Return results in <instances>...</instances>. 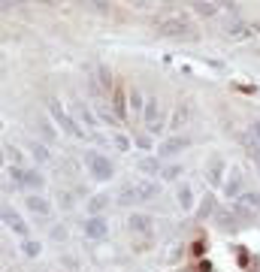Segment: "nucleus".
Here are the masks:
<instances>
[{"instance_id":"f257e3e1","label":"nucleus","mask_w":260,"mask_h":272,"mask_svg":"<svg viewBox=\"0 0 260 272\" xmlns=\"http://www.w3.org/2000/svg\"><path fill=\"white\" fill-rule=\"evenodd\" d=\"M154 30H158L161 36H190L194 25H190L185 15H164L161 22L154 25Z\"/></svg>"},{"instance_id":"f03ea898","label":"nucleus","mask_w":260,"mask_h":272,"mask_svg":"<svg viewBox=\"0 0 260 272\" xmlns=\"http://www.w3.org/2000/svg\"><path fill=\"white\" fill-rule=\"evenodd\" d=\"M85 163H88V173L97 178V181H109L115 175V167H112V160L106 154H100V151H85Z\"/></svg>"},{"instance_id":"7ed1b4c3","label":"nucleus","mask_w":260,"mask_h":272,"mask_svg":"<svg viewBox=\"0 0 260 272\" xmlns=\"http://www.w3.org/2000/svg\"><path fill=\"white\" fill-rule=\"evenodd\" d=\"M48 115L51 118H55L58 124H61V130L64 133H70V136H76V139H82V127L70 118V115H67V109L58 103V100H48Z\"/></svg>"},{"instance_id":"20e7f679","label":"nucleus","mask_w":260,"mask_h":272,"mask_svg":"<svg viewBox=\"0 0 260 272\" xmlns=\"http://www.w3.org/2000/svg\"><path fill=\"white\" fill-rule=\"evenodd\" d=\"M82 233H85V239H94V242H100V239H106L109 236V221L103 215H97V218H88V221L82 224Z\"/></svg>"},{"instance_id":"39448f33","label":"nucleus","mask_w":260,"mask_h":272,"mask_svg":"<svg viewBox=\"0 0 260 272\" xmlns=\"http://www.w3.org/2000/svg\"><path fill=\"white\" fill-rule=\"evenodd\" d=\"M24 209L30 212V215H40V218H48L51 215V203L46 197H40V194H30L27 199H24Z\"/></svg>"},{"instance_id":"423d86ee","label":"nucleus","mask_w":260,"mask_h":272,"mask_svg":"<svg viewBox=\"0 0 260 272\" xmlns=\"http://www.w3.org/2000/svg\"><path fill=\"white\" fill-rule=\"evenodd\" d=\"M3 224H6V227H9L12 233H19V236H24V239H27V230H30V227L24 224V218H22L19 212H12L9 206L3 209Z\"/></svg>"},{"instance_id":"0eeeda50","label":"nucleus","mask_w":260,"mask_h":272,"mask_svg":"<svg viewBox=\"0 0 260 272\" xmlns=\"http://www.w3.org/2000/svg\"><path fill=\"white\" fill-rule=\"evenodd\" d=\"M133 188H136V194H140V203H148V199H154L161 194V185H158V181H151V178L133 181Z\"/></svg>"},{"instance_id":"6e6552de","label":"nucleus","mask_w":260,"mask_h":272,"mask_svg":"<svg viewBox=\"0 0 260 272\" xmlns=\"http://www.w3.org/2000/svg\"><path fill=\"white\" fill-rule=\"evenodd\" d=\"M188 145H190V139L188 136H172V139H166V142H161L158 145V154H179V151H185L188 148Z\"/></svg>"},{"instance_id":"1a4fd4ad","label":"nucleus","mask_w":260,"mask_h":272,"mask_svg":"<svg viewBox=\"0 0 260 272\" xmlns=\"http://www.w3.org/2000/svg\"><path fill=\"white\" fill-rule=\"evenodd\" d=\"M151 215H142V212H133L130 218H127V227H130V233H151Z\"/></svg>"},{"instance_id":"9d476101","label":"nucleus","mask_w":260,"mask_h":272,"mask_svg":"<svg viewBox=\"0 0 260 272\" xmlns=\"http://www.w3.org/2000/svg\"><path fill=\"white\" fill-rule=\"evenodd\" d=\"M145 124H148V130L151 133H158L161 130V118H158V97H148L145 100Z\"/></svg>"},{"instance_id":"9b49d317","label":"nucleus","mask_w":260,"mask_h":272,"mask_svg":"<svg viewBox=\"0 0 260 272\" xmlns=\"http://www.w3.org/2000/svg\"><path fill=\"white\" fill-rule=\"evenodd\" d=\"M206 178H209V185H224V157H212L209 160V170H206Z\"/></svg>"},{"instance_id":"f8f14e48","label":"nucleus","mask_w":260,"mask_h":272,"mask_svg":"<svg viewBox=\"0 0 260 272\" xmlns=\"http://www.w3.org/2000/svg\"><path fill=\"white\" fill-rule=\"evenodd\" d=\"M176 199H179L182 212H190V209H194V191H190V185H179V191H176Z\"/></svg>"},{"instance_id":"ddd939ff","label":"nucleus","mask_w":260,"mask_h":272,"mask_svg":"<svg viewBox=\"0 0 260 272\" xmlns=\"http://www.w3.org/2000/svg\"><path fill=\"white\" fill-rule=\"evenodd\" d=\"M136 167H140V173H145V175H161V173H164L161 160L154 157V154H151V157H142L140 163H136Z\"/></svg>"},{"instance_id":"4468645a","label":"nucleus","mask_w":260,"mask_h":272,"mask_svg":"<svg viewBox=\"0 0 260 272\" xmlns=\"http://www.w3.org/2000/svg\"><path fill=\"white\" fill-rule=\"evenodd\" d=\"M212 215H215V197L206 194L203 203H200V209H197V221H206V218H212Z\"/></svg>"},{"instance_id":"2eb2a0df","label":"nucleus","mask_w":260,"mask_h":272,"mask_svg":"<svg viewBox=\"0 0 260 272\" xmlns=\"http://www.w3.org/2000/svg\"><path fill=\"white\" fill-rule=\"evenodd\" d=\"M233 215L239 218V221H245V224H254V218H257V212H251L242 199H236V203H233Z\"/></svg>"},{"instance_id":"dca6fc26","label":"nucleus","mask_w":260,"mask_h":272,"mask_svg":"<svg viewBox=\"0 0 260 272\" xmlns=\"http://www.w3.org/2000/svg\"><path fill=\"white\" fill-rule=\"evenodd\" d=\"M106 206H109V197H106V194H97V197L88 199V212H91V218L103 215V209H106Z\"/></svg>"},{"instance_id":"f3484780","label":"nucleus","mask_w":260,"mask_h":272,"mask_svg":"<svg viewBox=\"0 0 260 272\" xmlns=\"http://www.w3.org/2000/svg\"><path fill=\"white\" fill-rule=\"evenodd\" d=\"M118 203H121V206H136V203H140L136 188H133V185H124V188H121V194H118Z\"/></svg>"},{"instance_id":"a211bd4d","label":"nucleus","mask_w":260,"mask_h":272,"mask_svg":"<svg viewBox=\"0 0 260 272\" xmlns=\"http://www.w3.org/2000/svg\"><path fill=\"white\" fill-rule=\"evenodd\" d=\"M43 185H46V178H43L37 170H27V175H24V188H30V191H43Z\"/></svg>"},{"instance_id":"6ab92c4d","label":"nucleus","mask_w":260,"mask_h":272,"mask_svg":"<svg viewBox=\"0 0 260 272\" xmlns=\"http://www.w3.org/2000/svg\"><path fill=\"white\" fill-rule=\"evenodd\" d=\"M190 6H194L197 15H206V18L218 12V3H212V0H197V3H190Z\"/></svg>"},{"instance_id":"aec40b11","label":"nucleus","mask_w":260,"mask_h":272,"mask_svg":"<svg viewBox=\"0 0 260 272\" xmlns=\"http://www.w3.org/2000/svg\"><path fill=\"white\" fill-rule=\"evenodd\" d=\"M22 254H24V257H40V254H43V245H40L37 239H24V242H22Z\"/></svg>"},{"instance_id":"412c9836","label":"nucleus","mask_w":260,"mask_h":272,"mask_svg":"<svg viewBox=\"0 0 260 272\" xmlns=\"http://www.w3.org/2000/svg\"><path fill=\"white\" fill-rule=\"evenodd\" d=\"M248 33H257V27H248V25H233V27H227V36H233V40L248 36Z\"/></svg>"},{"instance_id":"4be33fe9","label":"nucleus","mask_w":260,"mask_h":272,"mask_svg":"<svg viewBox=\"0 0 260 272\" xmlns=\"http://www.w3.org/2000/svg\"><path fill=\"white\" fill-rule=\"evenodd\" d=\"M6 175L15 181V185H22V188H24V175H27V170H22V167H12V163H9V167H6Z\"/></svg>"},{"instance_id":"5701e85b","label":"nucleus","mask_w":260,"mask_h":272,"mask_svg":"<svg viewBox=\"0 0 260 272\" xmlns=\"http://www.w3.org/2000/svg\"><path fill=\"white\" fill-rule=\"evenodd\" d=\"M182 173H185V170L179 167V163H169V167H164V173H161V178H164V181H176V178H179Z\"/></svg>"},{"instance_id":"b1692460","label":"nucleus","mask_w":260,"mask_h":272,"mask_svg":"<svg viewBox=\"0 0 260 272\" xmlns=\"http://www.w3.org/2000/svg\"><path fill=\"white\" fill-rule=\"evenodd\" d=\"M239 188H242V175H239V173H233L230 181H224V191H227V197H236Z\"/></svg>"},{"instance_id":"393cba45","label":"nucleus","mask_w":260,"mask_h":272,"mask_svg":"<svg viewBox=\"0 0 260 272\" xmlns=\"http://www.w3.org/2000/svg\"><path fill=\"white\" fill-rule=\"evenodd\" d=\"M127 100H130V109H133V112H145V100H142V94H140L136 88L130 91V97H127Z\"/></svg>"},{"instance_id":"a878e982","label":"nucleus","mask_w":260,"mask_h":272,"mask_svg":"<svg viewBox=\"0 0 260 272\" xmlns=\"http://www.w3.org/2000/svg\"><path fill=\"white\" fill-rule=\"evenodd\" d=\"M239 199H242V203H245L251 212H257V215H260V194H242Z\"/></svg>"},{"instance_id":"bb28decb","label":"nucleus","mask_w":260,"mask_h":272,"mask_svg":"<svg viewBox=\"0 0 260 272\" xmlns=\"http://www.w3.org/2000/svg\"><path fill=\"white\" fill-rule=\"evenodd\" d=\"M215 221L221 227H236V215L233 212H215Z\"/></svg>"},{"instance_id":"cd10ccee","label":"nucleus","mask_w":260,"mask_h":272,"mask_svg":"<svg viewBox=\"0 0 260 272\" xmlns=\"http://www.w3.org/2000/svg\"><path fill=\"white\" fill-rule=\"evenodd\" d=\"M97 76H100L97 82H100V88H103V91H109V88H112V73H109L106 67H100V70H97Z\"/></svg>"},{"instance_id":"c85d7f7f","label":"nucleus","mask_w":260,"mask_h":272,"mask_svg":"<svg viewBox=\"0 0 260 272\" xmlns=\"http://www.w3.org/2000/svg\"><path fill=\"white\" fill-rule=\"evenodd\" d=\"M112 142H115V148H118V151H130V139H127L124 133H115V136H112Z\"/></svg>"},{"instance_id":"c756f323","label":"nucleus","mask_w":260,"mask_h":272,"mask_svg":"<svg viewBox=\"0 0 260 272\" xmlns=\"http://www.w3.org/2000/svg\"><path fill=\"white\" fill-rule=\"evenodd\" d=\"M133 142L140 145L142 151H151V136H148V133H140V136H133Z\"/></svg>"},{"instance_id":"7c9ffc66","label":"nucleus","mask_w":260,"mask_h":272,"mask_svg":"<svg viewBox=\"0 0 260 272\" xmlns=\"http://www.w3.org/2000/svg\"><path fill=\"white\" fill-rule=\"evenodd\" d=\"M97 112H100V118H103V121H109L112 127H118V118H115V115L109 112V109H106V106H100V109H97Z\"/></svg>"},{"instance_id":"2f4dec72","label":"nucleus","mask_w":260,"mask_h":272,"mask_svg":"<svg viewBox=\"0 0 260 272\" xmlns=\"http://www.w3.org/2000/svg\"><path fill=\"white\" fill-rule=\"evenodd\" d=\"M248 130H251V139H254V145L260 148V121H254V124L248 127Z\"/></svg>"},{"instance_id":"473e14b6","label":"nucleus","mask_w":260,"mask_h":272,"mask_svg":"<svg viewBox=\"0 0 260 272\" xmlns=\"http://www.w3.org/2000/svg\"><path fill=\"white\" fill-rule=\"evenodd\" d=\"M33 157H37V160H48V151H46V145H33Z\"/></svg>"},{"instance_id":"72a5a7b5","label":"nucleus","mask_w":260,"mask_h":272,"mask_svg":"<svg viewBox=\"0 0 260 272\" xmlns=\"http://www.w3.org/2000/svg\"><path fill=\"white\" fill-rule=\"evenodd\" d=\"M6 151H9V160H12V167H19V160H22L19 148H12V145H6Z\"/></svg>"},{"instance_id":"f704fd0d","label":"nucleus","mask_w":260,"mask_h":272,"mask_svg":"<svg viewBox=\"0 0 260 272\" xmlns=\"http://www.w3.org/2000/svg\"><path fill=\"white\" fill-rule=\"evenodd\" d=\"M51 236H55V239H64L67 230H64V227H55V230H51Z\"/></svg>"}]
</instances>
